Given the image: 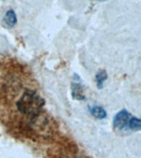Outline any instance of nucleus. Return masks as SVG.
<instances>
[{"label": "nucleus", "instance_id": "nucleus-4", "mask_svg": "<svg viewBox=\"0 0 141 158\" xmlns=\"http://www.w3.org/2000/svg\"><path fill=\"white\" fill-rule=\"evenodd\" d=\"M3 22L5 26L8 28H12L17 23V15L12 9L7 10L4 17H3Z\"/></svg>", "mask_w": 141, "mask_h": 158}, {"label": "nucleus", "instance_id": "nucleus-2", "mask_svg": "<svg viewBox=\"0 0 141 158\" xmlns=\"http://www.w3.org/2000/svg\"><path fill=\"white\" fill-rule=\"evenodd\" d=\"M113 126L118 131H137L141 128V122L138 117L131 115L129 111L121 110L114 117Z\"/></svg>", "mask_w": 141, "mask_h": 158}, {"label": "nucleus", "instance_id": "nucleus-7", "mask_svg": "<svg viewBox=\"0 0 141 158\" xmlns=\"http://www.w3.org/2000/svg\"><path fill=\"white\" fill-rule=\"evenodd\" d=\"M98 1H101V2H103V1H106V0H98Z\"/></svg>", "mask_w": 141, "mask_h": 158}, {"label": "nucleus", "instance_id": "nucleus-5", "mask_svg": "<svg viewBox=\"0 0 141 158\" xmlns=\"http://www.w3.org/2000/svg\"><path fill=\"white\" fill-rule=\"evenodd\" d=\"M89 111L94 118H97V119H103L106 117V111L103 107L99 106H89Z\"/></svg>", "mask_w": 141, "mask_h": 158}, {"label": "nucleus", "instance_id": "nucleus-1", "mask_svg": "<svg viewBox=\"0 0 141 158\" xmlns=\"http://www.w3.org/2000/svg\"><path fill=\"white\" fill-rule=\"evenodd\" d=\"M45 105L34 81L25 72L12 70L0 80V114L3 117L27 127L48 123Z\"/></svg>", "mask_w": 141, "mask_h": 158}, {"label": "nucleus", "instance_id": "nucleus-3", "mask_svg": "<svg viewBox=\"0 0 141 158\" xmlns=\"http://www.w3.org/2000/svg\"><path fill=\"white\" fill-rule=\"evenodd\" d=\"M72 96L74 100H78V101L85 100L83 85L80 82L74 81L72 83Z\"/></svg>", "mask_w": 141, "mask_h": 158}, {"label": "nucleus", "instance_id": "nucleus-6", "mask_svg": "<svg viewBox=\"0 0 141 158\" xmlns=\"http://www.w3.org/2000/svg\"><path fill=\"white\" fill-rule=\"evenodd\" d=\"M106 78H107V74L104 70H101L99 71L96 75V81L97 88L101 89L103 87L104 82L106 81Z\"/></svg>", "mask_w": 141, "mask_h": 158}]
</instances>
